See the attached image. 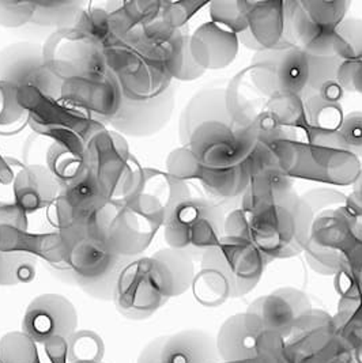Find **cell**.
I'll list each match as a JSON object with an SVG mask.
<instances>
[{
    "instance_id": "obj_1",
    "label": "cell",
    "mask_w": 362,
    "mask_h": 363,
    "mask_svg": "<svg viewBox=\"0 0 362 363\" xmlns=\"http://www.w3.org/2000/svg\"><path fill=\"white\" fill-rule=\"evenodd\" d=\"M194 278L195 263L191 255L169 247L160 249L124 264L112 301L126 318L148 320L169 299L187 293Z\"/></svg>"
},
{
    "instance_id": "obj_2",
    "label": "cell",
    "mask_w": 362,
    "mask_h": 363,
    "mask_svg": "<svg viewBox=\"0 0 362 363\" xmlns=\"http://www.w3.org/2000/svg\"><path fill=\"white\" fill-rule=\"evenodd\" d=\"M270 260L244 237L224 235L200 257L192 281L194 297L206 308H216L249 294L262 279Z\"/></svg>"
},
{
    "instance_id": "obj_3",
    "label": "cell",
    "mask_w": 362,
    "mask_h": 363,
    "mask_svg": "<svg viewBox=\"0 0 362 363\" xmlns=\"http://www.w3.org/2000/svg\"><path fill=\"white\" fill-rule=\"evenodd\" d=\"M313 215L293 192L280 203L255 213L241 208L225 218V235L244 237L273 262L301 255L309 238Z\"/></svg>"
},
{
    "instance_id": "obj_4",
    "label": "cell",
    "mask_w": 362,
    "mask_h": 363,
    "mask_svg": "<svg viewBox=\"0 0 362 363\" xmlns=\"http://www.w3.org/2000/svg\"><path fill=\"white\" fill-rule=\"evenodd\" d=\"M268 146L274 150L282 173L290 179L349 186L361 173V160L342 146L335 133L309 127L302 133H285Z\"/></svg>"
},
{
    "instance_id": "obj_5",
    "label": "cell",
    "mask_w": 362,
    "mask_h": 363,
    "mask_svg": "<svg viewBox=\"0 0 362 363\" xmlns=\"http://www.w3.org/2000/svg\"><path fill=\"white\" fill-rule=\"evenodd\" d=\"M67 272L65 279L101 301H112L121 268L130 260L121 259L108 247L104 234L65 231Z\"/></svg>"
},
{
    "instance_id": "obj_6",
    "label": "cell",
    "mask_w": 362,
    "mask_h": 363,
    "mask_svg": "<svg viewBox=\"0 0 362 363\" xmlns=\"http://www.w3.org/2000/svg\"><path fill=\"white\" fill-rule=\"evenodd\" d=\"M350 6L349 0L283 1L285 34L289 45L309 56H334V32L345 19Z\"/></svg>"
},
{
    "instance_id": "obj_7",
    "label": "cell",
    "mask_w": 362,
    "mask_h": 363,
    "mask_svg": "<svg viewBox=\"0 0 362 363\" xmlns=\"http://www.w3.org/2000/svg\"><path fill=\"white\" fill-rule=\"evenodd\" d=\"M84 155L89 173L106 198L121 203L131 196L143 167L132 155L126 136L106 127L89 140Z\"/></svg>"
},
{
    "instance_id": "obj_8",
    "label": "cell",
    "mask_w": 362,
    "mask_h": 363,
    "mask_svg": "<svg viewBox=\"0 0 362 363\" xmlns=\"http://www.w3.org/2000/svg\"><path fill=\"white\" fill-rule=\"evenodd\" d=\"M18 99L28 113V124L34 133L50 142H62L86 149L89 140L106 125L70 108L32 87L18 89Z\"/></svg>"
},
{
    "instance_id": "obj_9",
    "label": "cell",
    "mask_w": 362,
    "mask_h": 363,
    "mask_svg": "<svg viewBox=\"0 0 362 363\" xmlns=\"http://www.w3.org/2000/svg\"><path fill=\"white\" fill-rule=\"evenodd\" d=\"M225 218L218 203L210 199H185L165 222V241L169 248L182 250L194 259L202 257L225 235Z\"/></svg>"
},
{
    "instance_id": "obj_10",
    "label": "cell",
    "mask_w": 362,
    "mask_h": 363,
    "mask_svg": "<svg viewBox=\"0 0 362 363\" xmlns=\"http://www.w3.org/2000/svg\"><path fill=\"white\" fill-rule=\"evenodd\" d=\"M119 203L106 198L96 179L87 173L82 179L62 186L53 204L55 228L65 231L104 234L115 216Z\"/></svg>"
},
{
    "instance_id": "obj_11",
    "label": "cell",
    "mask_w": 362,
    "mask_h": 363,
    "mask_svg": "<svg viewBox=\"0 0 362 363\" xmlns=\"http://www.w3.org/2000/svg\"><path fill=\"white\" fill-rule=\"evenodd\" d=\"M358 218L345 206L313 218L309 238L304 249L305 260L319 275H336L357 242Z\"/></svg>"
},
{
    "instance_id": "obj_12",
    "label": "cell",
    "mask_w": 362,
    "mask_h": 363,
    "mask_svg": "<svg viewBox=\"0 0 362 363\" xmlns=\"http://www.w3.org/2000/svg\"><path fill=\"white\" fill-rule=\"evenodd\" d=\"M43 50L45 65L62 82L96 78L108 72L104 50L74 26L52 32Z\"/></svg>"
},
{
    "instance_id": "obj_13",
    "label": "cell",
    "mask_w": 362,
    "mask_h": 363,
    "mask_svg": "<svg viewBox=\"0 0 362 363\" xmlns=\"http://www.w3.org/2000/svg\"><path fill=\"white\" fill-rule=\"evenodd\" d=\"M105 57L108 71L119 82L124 99L148 101L161 96L173 84L165 67L143 56L128 40L105 50Z\"/></svg>"
},
{
    "instance_id": "obj_14",
    "label": "cell",
    "mask_w": 362,
    "mask_h": 363,
    "mask_svg": "<svg viewBox=\"0 0 362 363\" xmlns=\"http://www.w3.org/2000/svg\"><path fill=\"white\" fill-rule=\"evenodd\" d=\"M221 362H240L262 355L283 354L285 340L249 312L231 315L215 337Z\"/></svg>"
},
{
    "instance_id": "obj_15",
    "label": "cell",
    "mask_w": 362,
    "mask_h": 363,
    "mask_svg": "<svg viewBox=\"0 0 362 363\" xmlns=\"http://www.w3.org/2000/svg\"><path fill=\"white\" fill-rule=\"evenodd\" d=\"M248 68L252 82L267 99L280 93L302 97L309 79L308 55L295 47L258 52Z\"/></svg>"
},
{
    "instance_id": "obj_16",
    "label": "cell",
    "mask_w": 362,
    "mask_h": 363,
    "mask_svg": "<svg viewBox=\"0 0 362 363\" xmlns=\"http://www.w3.org/2000/svg\"><path fill=\"white\" fill-rule=\"evenodd\" d=\"M255 145L256 139L248 128L210 121L192 133L188 147L204 169H225L243 164Z\"/></svg>"
},
{
    "instance_id": "obj_17",
    "label": "cell",
    "mask_w": 362,
    "mask_h": 363,
    "mask_svg": "<svg viewBox=\"0 0 362 363\" xmlns=\"http://www.w3.org/2000/svg\"><path fill=\"white\" fill-rule=\"evenodd\" d=\"M0 81L18 89L32 87L56 99L63 86L45 65L43 45L32 41H17L0 50Z\"/></svg>"
},
{
    "instance_id": "obj_18",
    "label": "cell",
    "mask_w": 362,
    "mask_h": 363,
    "mask_svg": "<svg viewBox=\"0 0 362 363\" xmlns=\"http://www.w3.org/2000/svg\"><path fill=\"white\" fill-rule=\"evenodd\" d=\"M21 330L35 345L67 340L78 330L75 305L62 294H41L28 305Z\"/></svg>"
},
{
    "instance_id": "obj_19",
    "label": "cell",
    "mask_w": 362,
    "mask_h": 363,
    "mask_svg": "<svg viewBox=\"0 0 362 363\" xmlns=\"http://www.w3.org/2000/svg\"><path fill=\"white\" fill-rule=\"evenodd\" d=\"M60 101L89 118L109 127L121 106L123 93L115 77L108 71L105 75L96 78L63 82Z\"/></svg>"
},
{
    "instance_id": "obj_20",
    "label": "cell",
    "mask_w": 362,
    "mask_h": 363,
    "mask_svg": "<svg viewBox=\"0 0 362 363\" xmlns=\"http://www.w3.org/2000/svg\"><path fill=\"white\" fill-rule=\"evenodd\" d=\"M247 312L258 315L283 340L297 330L307 327L314 313L309 297L296 287H280L267 296L256 298Z\"/></svg>"
},
{
    "instance_id": "obj_21",
    "label": "cell",
    "mask_w": 362,
    "mask_h": 363,
    "mask_svg": "<svg viewBox=\"0 0 362 363\" xmlns=\"http://www.w3.org/2000/svg\"><path fill=\"white\" fill-rule=\"evenodd\" d=\"M136 363H221V358L210 333L184 330L150 340Z\"/></svg>"
},
{
    "instance_id": "obj_22",
    "label": "cell",
    "mask_w": 362,
    "mask_h": 363,
    "mask_svg": "<svg viewBox=\"0 0 362 363\" xmlns=\"http://www.w3.org/2000/svg\"><path fill=\"white\" fill-rule=\"evenodd\" d=\"M188 198H191L188 182H181L168 172L143 167L136 189L121 203L139 210L164 228L173 208Z\"/></svg>"
},
{
    "instance_id": "obj_23",
    "label": "cell",
    "mask_w": 362,
    "mask_h": 363,
    "mask_svg": "<svg viewBox=\"0 0 362 363\" xmlns=\"http://www.w3.org/2000/svg\"><path fill=\"white\" fill-rule=\"evenodd\" d=\"M176 105V89L172 84L155 99L136 102L123 97L121 106L109 123V128L126 138H150L169 124Z\"/></svg>"
},
{
    "instance_id": "obj_24",
    "label": "cell",
    "mask_w": 362,
    "mask_h": 363,
    "mask_svg": "<svg viewBox=\"0 0 362 363\" xmlns=\"http://www.w3.org/2000/svg\"><path fill=\"white\" fill-rule=\"evenodd\" d=\"M163 226L139 210L119 203L116 214L105 230V241L117 256L126 260L141 257Z\"/></svg>"
},
{
    "instance_id": "obj_25",
    "label": "cell",
    "mask_w": 362,
    "mask_h": 363,
    "mask_svg": "<svg viewBox=\"0 0 362 363\" xmlns=\"http://www.w3.org/2000/svg\"><path fill=\"white\" fill-rule=\"evenodd\" d=\"M238 41L256 53L290 47L285 34L283 1H249L247 30Z\"/></svg>"
},
{
    "instance_id": "obj_26",
    "label": "cell",
    "mask_w": 362,
    "mask_h": 363,
    "mask_svg": "<svg viewBox=\"0 0 362 363\" xmlns=\"http://www.w3.org/2000/svg\"><path fill=\"white\" fill-rule=\"evenodd\" d=\"M240 50L237 34L204 22L191 34V53L204 71L224 69L236 60Z\"/></svg>"
},
{
    "instance_id": "obj_27",
    "label": "cell",
    "mask_w": 362,
    "mask_h": 363,
    "mask_svg": "<svg viewBox=\"0 0 362 363\" xmlns=\"http://www.w3.org/2000/svg\"><path fill=\"white\" fill-rule=\"evenodd\" d=\"M62 186L48 167L43 164H26L18 176L14 203L29 215L38 214L53 207Z\"/></svg>"
},
{
    "instance_id": "obj_28",
    "label": "cell",
    "mask_w": 362,
    "mask_h": 363,
    "mask_svg": "<svg viewBox=\"0 0 362 363\" xmlns=\"http://www.w3.org/2000/svg\"><path fill=\"white\" fill-rule=\"evenodd\" d=\"M210 121L233 124L226 108V90L222 87H202L187 102L179 117L181 145L188 146L197 128Z\"/></svg>"
},
{
    "instance_id": "obj_29",
    "label": "cell",
    "mask_w": 362,
    "mask_h": 363,
    "mask_svg": "<svg viewBox=\"0 0 362 363\" xmlns=\"http://www.w3.org/2000/svg\"><path fill=\"white\" fill-rule=\"evenodd\" d=\"M225 90L228 113L237 127L248 128L265 109L267 97L252 82L248 67L233 77Z\"/></svg>"
},
{
    "instance_id": "obj_30",
    "label": "cell",
    "mask_w": 362,
    "mask_h": 363,
    "mask_svg": "<svg viewBox=\"0 0 362 363\" xmlns=\"http://www.w3.org/2000/svg\"><path fill=\"white\" fill-rule=\"evenodd\" d=\"M295 191L290 177L282 172H265L252 177L247 192L241 198V210L255 213L258 210L280 203Z\"/></svg>"
},
{
    "instance_id": "obj_31",
    "label": "cell",
    "mask_w": 362,
    "mask_h": 363,
    "mask_svg": "<svg viewBox=\"0 0 362 363\" xmlns=\"http://www.w3.org/2000/svg\"><path fill=\"white\" fill-rule=\"evenodd\" d=\"M251 180L252 177L247 166L243 162L225 169H204L199 182L210 196V200L216 203L243 198Z\"/></svg>"
},
{
    "instance_id": "obj_32",
    "label": "cell",
    "mask_w": 362,
    "mask_h": 363,
    "mask_svg": "<svg viewBox=\"0 0 362 363\" xmlns=\"http://www.w3.org/2000/svg\"><path fill=\"white\" fill-rule=\"evenodd\" d=\"M60 186L82 179L89 173L84 149L62 142H50L45 152V164Z\"/></svg>"
},
{
    "instance_id": "obj_33",
    "label": "cell",
    "mask_w": 362,
    "mask_h": 363,
    "mask_svg": "<svg viewBox=\"0 0 362 363\" xmlns=\"http://www.w3.org/2000/svg\"><path fill=\"white\" fill-rule=\"evenodd\" d=\"M72 26L93 40L104 52L127 41V37L117 29L105 7H82Z\"/></svg>"
},
{
    "instance_id": "obj_34",
    "label": "cell",
    "mask_w": 362,
    "mask_h": 363,
    "mask_svg": "<svg viewBox=\"0 0 362 363\" xmlns=\"http://www.w3.org/2000/svg\"><path fill=\"white\" fill-rule=\"evenodd\" d=\"M165 69L172 79L192 82L202 78L206 71L199 66L191 53V34L182 30L164 60Z\"/></svg>"
},
{
    "instance_id": "obj_35",
    "label": "cell",
    "mask_w": 362,
    "mask_h": 363,
    "mask_svg": "<svg viewBox=\"0 0 362 363\" xmlns=\"http://www.w3.org/2000/svg\"><path fill=\"white\" fill-rule=\"evenodd\" d=\"M335 289L342 299L362 301V218L357 223V242L335 275Z\"/></svg>"
},
{
    "instance_id": "obj_36",
    "label": "cell",
    "mask_w": 362,
    "mask_h": 363,
    "mask_svg": "<svg viewBox=\"0 0 362 363\" xmlns=\"http://www.w3.org/2000/svg\"><path fill=\"white\" fill-rule=\"evenodd\" d=\"M82 7V1H34L32 28L52 32L71 28Z\"/></svg>"
},
{
    "instance_id": "obj_37",
    "label": "cell",
    "mask_w": 362,
    "mask_h": 363,
    "mask_svg": "<svg viewBox=\"0 0 362 363\" xmlns=\"http://www.w3.org/2000/svg\"><path fill=\"white\" fill-rule=\"evenodd\" d=\"M308 125L320 133H336L345 118L341 102H332L319 94L302 97Z\"/></svg>"
},
{
    "instance_id": "obj_38",
    "label": "cell",
    "mask_w": 362,
    "mask_h": 363,
    "mask_svg": "<svg viewBox=\"0 0 362 363\" xmlns=\"http://www.w3.org/2000/svg\"><path fill=\"white\" fill-rule=\"evenodd\" d=\"M265 109L273 112L286 133H301L309 130L304 99L293 93H280L268 97Z\"/></svg>"
},
{
    "instance_id": "obj_39",
    "label": "cell",
    "mask_w": 362,
    "mask_h": 363,
    "mask_svg": "<svg viewBox=\"0 0 362 363\" xmlns=\"http://www.w3.org/2000/svg\"><path fill=\"white\" fill-rule=\"evenodd\" d=\"M332 55L341 62L362 59V18L346 17L332 37Z\"/></svg>"
},
{
    "instance_id": "obj_40",
    "label": "cell",
    "mask_w": 362,
    "mask_h": 363,
    "mask_svg": "<svg viewBox=\"0 0 362 363\" xmlns=\"http://www.w3.org/2000/svg\"><path fill=\"white\" fill-rule=\"evenodd\" d=\"M28 124V113L18 99V87L0 81V135L21 133Z\"/></svg>"
},
{
    "instance_id": "obj_41",
    "label": "cell",
    "mask_w": 362,
    "mask_h": 363,
    "mask_svg": "<svg viewBox=\"0 0 362 363\" xmlns=\"http://www.w3.org/2000/svg\"><path fill=\"white\" fill-rule=\"evenodd\" d=\"M212 22L216 26L231 32L244 33L248 28V0H214L209 3Z\"/></svg>"
},
{
    "instance_id": "obj_42",
    "label": "cell",
    "mask_w": 362,
    "mask_h": 363,
    "mask_svg": "<svg viewBox=\"0 0 362 363\" xmlns=\"http://www.w3.org/2000/svg\"><path fill=\"white\" fill-rule=\"evenodd\" d=\"M37 259L0 249V286H18L34 281Z\"/></svg>"
},
{
    "instance_id": "obj_43",
    "label": "cell",
    "mask_w": 362,
    "mask_h": 363,
    "mask_svg": "<svg viewBox=\"0 0 362 363\" xmlns=\"http://www.w3.org/2000/svg\"><path fill=\"white\" fill-rule=\"evenodd\" d=\"M105 346L93 330H77L67 342V363H101Z\"/></svg>"
},
{
    "instance_id": "obj_44",
    "label": "cell",
    "mask_w": 362,
    "mask_h": 363,
    "mask_svg": "<svg viewBox=\"0 0 362 363\" xmlns=\"http://www.w3.org/2000/svg\"><path fill=\"white\" fill-rule=\"evenodd\" d=\"M204 167L199 164L197 157L188 146L172 150L166 158V172L181 182L198 180Z\"/></svg>"
},
{
    "instance_id": "obj_45",
    "label": "cell",
    "mask_w": 362,
    "mask_h": 363,
    "mask_svg": "<svg viewBox=\"0 0 362 363\" xmlns=\"http://www.w3.org/2000/svg\"><path fill=\"white\" fill-rule=\"evenodd\" d=\"M309 79L302 97L317 91L324 83L338 79L342 62L335 56H309Z\"/></svg>"
},
{
    "instance_id": "obj_46",
    "label": "cell",
    "mask_w": 362,
    "mask_h": 363,
    "mask_svg": "<svg viewBox=\"0 0 362 363\" xmlns=\"http://www.w3.org/2000/svg\"><path fill=\"white\" fill-rule=\"evenodd\" d=\"M302 201L307 204L309 211L312 213L313 218L323 211L334 210L344 207L346 204L347 196L341 191L335 188H313L302 195H300Z\"/></svg>"
},
{
    "instance_id": "obj_47",
    "label": "cell",
    "mask_w": 362,
    "mask_h": 363,
    "mask_svg": "<svg viewBox=\"0 0 362 363\" xmlns=\"http://www.w3.org/2000/svg\"><path fill=\"white\" fill-rule=\"evenodd\" d=\"M34 1H3L0 0V26L22 29L32 26Z\"/></svg>"
},
{
    "instance_id": "obj_48",
    "label": "cell",
    "mask_w": 362,
    "mask_h": 363,
    "mask_svg": "<svg viewBox=\"0 0 362 363\" xmlns=\"http://www.w3.org/2000/svg\"><path fill=\"white\" fill-rule=\"evenodd\" d=\"M207 3L202 1H164L163 0V10H161V19L166 25L173 29H184L187 22L194 17L202 7Z\"/></svg>"
},
{
    "instance_id": "obj_49",
    "label": "cell",
    "mask_w": 362,
    "mask_h": 363,
    "mask_svg": "<svg viewBox=\"0 0 362 363\" xmlns=\"http://www.w3.org/2000/svg\"><path fill=\"white\" fill-rule=\"evenodd\" d=\"M342 146L353 152L360 160L362 158V112L356 111L345 115L342 125L335 133Z\"/></svg>"
},
{
    "instance_id": "obj_50",
    "label": "cell",
    "mask_w": 362,
    "mask_h": 363,
    "mask_svg": "<svg viewBox=\"0 0 362 363\" xmlns=\"http://www.w3.org/2000/svg\"><path fill=\"white\" fill-rule=\"evenodd\" d=\"M26 164L0 152V206L14 203V189L18 176Z\"/></svg>"
},
{
    "instance_id": "obj_51",
    "label": "cell",
    "mask_w": 362,
    "mask_h": 363,
    "mask_svg": "<svg viewBox=\"0 0 362 363\" xmlns=\"http://www.w3.org/2000/svg\"><path fill=\"white\" fill-rule=\"evenodd\" d=\"M244 164L247 166L251 177H255L265 172H282L280 161L274 150L271 149V146L259 142H256L255 147L248 155Z\"/></svg>"
},
{
    "instance_id": "obj_52",
    "label": "cell",
    "mask_w": 362,
    "mask_h": 363,
    "mask_svg": "<svg viewBox=\"0 0 362 363\" xmlns=\"http://www.w3.org/2000/svg\"><path fill=\"white\" fill-rule=\"evenodd\" d=\"M338 82L345 91L362 96V59L342 62L338 71Z\"/></svg>"
},
{
    "instance_id": "obj_53",
    "label": "cell",
    "mask_w": 362,
    "mask_h": 363,
    "mask_svg": "<svg viewBox=\"0 0 362 363\" xmlns=\"http://www.w3.org/2000/svg\"><path fill=\"white\" fill-rule=\"evenodd\" d=\"M0 225L11 226L19 230H32L31 216L23 213L16 203L0 206Z\"/></svg>"
},
{
    "instance_id": "obj_54",
    "label": "cell",
    "mask_w": 362,
    "mask_h": 363,
    "mask_svg": "<svg viewBox=\"0 0 362 363\" xmlns=\"http://www.w3.org/2000/svg\"><path fill=\"white\" fill-rule=\"evenodd\" d=\"M345 207L358 219L362 218V170L358 179L353 184V192L347 196Z\"/></svg>"
},
{
    "instance_id": "obj_55",
    "label": "cell",
    "mask_w": 362,
    "mask_h": 363,
    "mask_svg": "<svg viewBox=\"0 0 362 363\" xmlns=\"http://www.w3.org/2000/svg\"><path fill=\"white\" fill-rule=\"evenodd\" d=\"M312 94H319L323 99H329L332 102H341L345 96V90L341 86V83L338 82V79H335V81L324 83L317 91H314Z\"/></svg>"
},
{
    "instance_id": "obj_56",
    "label": "cell",
    "mask_w": 362,
    "mask_h": 363,
    "mask_svg": "<svg viewBox=\"0 0 362 363\" xmlns=\"http://www.w3.org/2000/svg\"><path fill=\"white\" fill-rule=\"evenodd\" d=\"M221 363H283L282 357L280 355H273V354H267L262 355L253 359H248V361H240V362H221Z\"/></svg>"
}]
</instances>
